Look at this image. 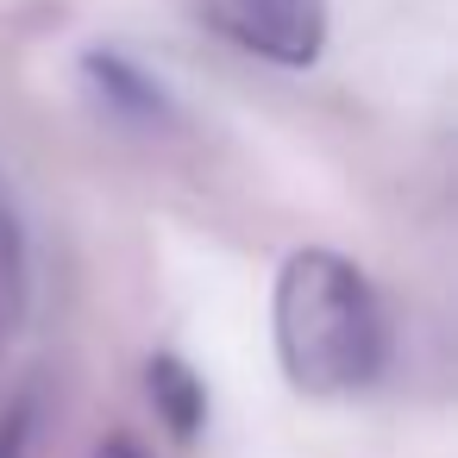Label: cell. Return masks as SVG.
I'll return each mask as SVG.
<instances>
[{
  "label": "cell",
  "instance_id": "obj_1",
  "mask_svg": "<svg viewBox=\"0 0 458 458\" xmlns=\"http://www.w3.org/2000/svg\"><path fill=\"white\" fill-rule=\"evenodd\" d=\"M270 333H276L283 377L314 402L364 395L389 358V320L370 276L327 245H301L283 258Z\"/></svg>",
  "mask_w": 458,
  "mask_h": 458
},
{
  "label": "cell",
  "instance_id": "obj_2",
  "mask_svg": "<svg viewBox=\"0 0 458 458\" xmlns=\"http://www.w3.org/2000/svg\"><path fill=\"white\" fill-rule=\"evenodd\" d=\"M195 7L220 38L283 70H308L327 45V0H195Z\"/></svg>",
  "mask_w": 458,
  "mask_h": 458
},
{
  "label": "cell",
  "instance_id": "obj_3",
  "mask_svg": "<svg viewBox=\"0 0 458 458\" xmlns=\"http://www.w3.org/2000/svg\"><path fill=\"white\" fill-rule=\"evenodd\" d=\"M145 389H151L157 420H164L176 439H195V433H201V420H208V389H201V377H195L176 352H157V358L145 364Z\"/></svg>",
  "mask_w": 458,
  "mask_h": 458
},
{
  "label": "cell",
  "instance_id": "obj_4",
  "mask_svg": "<svg viewBox=\"0 0 458 458\" xmlns=\"http://www.w3.org/2000/svg\"><path fill=\"white\" fill-rule=\"evenodd\" d=\"M89 76L101 82V95L114 101V107H139V114H157L164 107V89H151L126 57H114V51H95L89 57Z\"/></svg>",
  "mask_w": 458,
  "mask_h": 458
},
{
  "label": "cell",
  "instance_id": "obj_5",
  "mask_svg": "<svg viewBox=\"0 0 458 458\" xmlns=\"http://www.w3.org/2000/svg\"><path fill=\"white\" fill-rule=\"evenodd\" d=\"M0 458H26V408L0 414Z\"/></svg>",
  "mask_w": 458,
  "mask_h": 458
},
{
  "label": "cell",
  "instance_id": "obj_6",
  "mask_svg": "<svg viewBox=\"0 0 458 458\" xmlns=\"http://www.w3.org/2000/svg\"><path fill=\"white\" fill-rule=\"evenodd\" d=\"M95 458H151V452H145L132 433H107V439L95 445Z\"/></svg>",
  "mask_w": 458,
  "mask_h": 458
}]
</instances>
